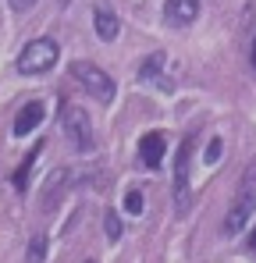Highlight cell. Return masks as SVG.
<instances>
[{
  "instance_id": "18",
  "label": "cell",
  "mask_w": 256,
  "mask_h": 263,
  "mask_svg": "<svg viewBox=\"0 0 256 263\" xmlns=\"http://www.w3.org/2000/svg\"><path fill=\"white\" fill-rule=\"evenodd\" d=\"M249 246H253V253H256V231H253V238H249Z\"/></svg>"
},
{
  "instance_id": "5",
  "label": "cell",
  "mask_w": 256,
  "mask_h": 263,
  "mask_svg": "<svg viewBox=\"0 0 256 263\" xmlns=\"http://www.w3.org/2000/svg\"><path fill=\"white\" fill-rule=\"evenodd\" d=\"M189 157H192V135L178 146V157H174V210L178 214L189 210Z\"/></svg>"
},
{
  "instance_id": "4",
  "label": "cell",
  "mask_w": 256,
  "mask_h": 263,
  "mask_svg": "<svg viewBox=\"0 0 256 263\" xmlns=\"http://www.w3.org/2000/svg\"><path fill=\"white\" fill-rule=\"evenodd\" d=\"M71 75H75V82H82V89H89L100 103H111V100H114V79H111L103 68H96V64H89V61H75V64H71Z\"/></svg>"
},
{
  "instance_id": "17",
  "label": "cell",
  "mask_w": 256,
  "mask_h": 263,
  "mask_svg": "<svg viewBox=\"0 0 256 263\" xmlns=\"http://www.w3.org/2000/svg\"><path fill=\"white\" fill-rule=\"evenodd\" d=\"M7 4H11V7H14V11H29V7H32V4H36V0H7Z\"/></svg>"
},
{
  "instance_id": "2",
  "label": "cell",
  "mask_w": 256,
  "mask_h": 263,
  "mask_svg": "<svg viewBox=\"0 0 256 263\" xmlns=\"http://www.w3.org/2000/svg\"><path fill=\"white\" fill-rule=\"evenodd\" d=\"M61 128H64L68 142H71L79 153H89V149L96 146L93 125H89V114H85L82 107H75V103H64V107H61Z\"/></svg>"
},
{
  "instance_id": "13",
  "label": "cell",
  "mask_w": 256,
  "mask_h": 263,
  "mask_svg": "<svg viewBox=\"0 0 256 263\" xmlns=\"http://www.w3.org/2000/svg\"><path fill=\"white\" fill-rule=\"evenodd\" d=\"M46 260V235L36 231L32 238H29V253H25V263H43Z\"/></svg>"
},
{
  "instance_id": "21",
  "label": "cell",
  "mask_w": 256,
  "mask_h": 263,
  "mask_svg": "<svg viewBox=\"0 0 256 263\" xmlns=\"http://www.w3.org/2000/svg\"><path fill=\"white\" fill-rule=\"evenodd\" d=\"M85 263H96V260H85Z\"/></svg>"
},
{
  "instance_id": "7",
  "label": "cell",
  "mask_w": 256,
  "mask_h": 263,
  "mask_svg": "<svg viewBox=\"0 0 256 263\" xmlns=\"http://www.w3.org/2000/svg\"><path fill=\"white\" fill-rule=\"evenodd\" d=\"M196 14H199V0H168L164 4L168 25H192Z\"/></svg>"
},
{
  "instance_id": "10",
  "label": "cell",
  "mask_w": 256,
  "mask_h": 263,
  "mask_svg": "<svg viewBox=\"0 0 256 263\" xmlns=\"http://www.w3.org/2000/svg\"><path fill=\"white\" fill-rule=\"evenodd\" d=\"M164 64H168V57H164V53H150V57L142 61V68H139V82H157V86H160L164 92H168L171 86L164 82V79H160Z\"/></svg>"
},
{
  "instance_id": "14",
  "label": "cell",
  "mask_w": 256,
  "mask_h": 263,
  "mask_svg": "<svg viewBox=\"0 0 256 263\" xmlns=\"http://www.w3.org/2000/svg\"><path fill=\"white\" fill-rule=\"evenodd\" d=\"M103 231H107V238H111V242H118V238H121V231H125V228H121V217H118L114 210H107V214H103Z\"/></svg>"
},
{
  "instance_id": "8",
  "label": "cell",
  "mask_w": 256,
  "mask_h": 263,
  "mask_svg": "<svg viewBox=\"0 0 256 263\" xmlns=\"http://www.w3.org/2000/svg\"><path fill=\"white\" fill-rule=\"evenodd\" d=\"M139 157L146 167H160L164 164V135L160 132H146L142 142H139Z\"/></svg>"
},
{
  "instance_id": "3",
  "label": "cell",
  "mask_w": 256,
  "mask_h": 263,
  "mask_svg": "<svg viewBox=\"0 0 256 263\" xmlns=\"http://www.w3.org/2000/svg\"><path fill=\"white\" fill-rule=\"evenodd\" d=\"M57 53L61 50H57L53 40H32V43L18 53V71L22 75H43V71H50L57 64Z\"/></svg>"
},
{
  "instance_id": "11",
  "label": "cell",
  "mask_w": 256,
  "mask_h": 263,
  "mask_svg": "<svg viewBox=\"0 0 256 263\" xmlns=\"http://www.w3.org/2000/svg\"><path fill=\"white\" fill-rule=\"evenodd\" d=\"M36 157H40V146H32V153L25 157V164H22V167L14 171V189H18V192H25V189H29V171H32Z\"/></svg>"
},
{
  "instance_id": "9",
  "label": "cell",
  "mask_w": 256,
  "mask_h": 263,
  "mask_svg": "<svg viewBox=\"0 0 256 263\" xmlns=\"http://www.w3.org/2000/svg\"><path fill=\"white\" fill-rule=\"evenodd\" d=\"M40 121H43V103H40V100H32V103H25V107L18 110V118H14V135H18V139L29 135Z\"/></svg>"
},
{
  "instance_id": "12",
  "label": "cell",
  "mask_w": 256,
  "mask_h": 263,
  "mask_svg": "<svg viewBox=\"0 0 256 263\" xmlns=\"http://www.w3.org/2000/svg\"><path fill=\"white\" fill-rule=\"evenodd\" d=\"M71 181V171H53V181H46V206H53L57 192H64Z\"/></svg>"
},
{
  "instance_id": "19",
  "label": "cell",
  "mask_w": 256,
  "mask_h": 263,
  "mask_svg": "<svg viewBox=\"0 0 256 263\" xmlns=\"http://www.w3.org/2000/svg\"><path fill=\"white\" fill-rule=\"evenodd\" d=\"M253 64H256V43H253Z\"/></svg>"
},
{
  "instance_id": "6",
  "label": "cell",
  "mask_w": 256,
  "mask_h": 263,
  "mask_svg": "<svg viewBox=\"0 0 256 263\" xmlns=\"http://www.w3.org/2000/svg\"><path fill=\"white\" fill-rule=\"evenodd\" d=\"M93 22H96V36L103 40V43H114L118 40V32H121V22H118V14L100 0L96 7H93Z\"/></svg>"
},
{
  "instance_id": "16",
  "label": "cell",
  "mask_w": 256,
  "mask_h": 263,
  "mask_svg": "<svg viewBox=\"0 0 256 263\" xmlns=\"http://www.w3.org/2000/svg\"><path fill=\"white\" fill-rule=\"evenodd\" d=\"M221 153H224V142H221V139H210V146H207V164H217Z\"/></svg>"
},
{
  "instance_id": "1",
  "label": "cell",
  "mask_w": 256,
  "mask_h": 263,
  "mask_svg": "<svg viewBox=\"0 0 256 263\" xmlns=\"http://www.w3.org/2000/svg\"><path fill=\"white\" fill-rule=\"evenodd\" d=\"M256 214V160L242 171V181H239V192H235V199H231V210H228V217H224V235L228 238H235L249 217Z\"/></svg>"
},
{
  "instance_id": "20",
  "label": "cell",
  "mask_w": 256,
  "mask_h": 263,
  "mask_svg": "<svg viewBox=\"0 0 256 263\" xmlns=\"http://www.w3.org/2000/svg\"><path fill=\"white\" fill-rule=\"evenodd\" d=\"M61 4H71V0H61Z\"/></svg>"
},
{
  "instance_id": "15",
  "label": "cell",
  "mask_w": 256,
  "mask_h": 263,
  "mask_svg": "<svg viewBox=\"0 0 256 263\" xmlns=\"http://www.w3.org/2000/svg\"><path fill=\"white\" fill-rule=\"evenodd\" d=\"M142 206H146V203H142V192H139V189H128V196H125V210L132 214V217H139V214H142Z\"/></svg>"
}]
</instances>
